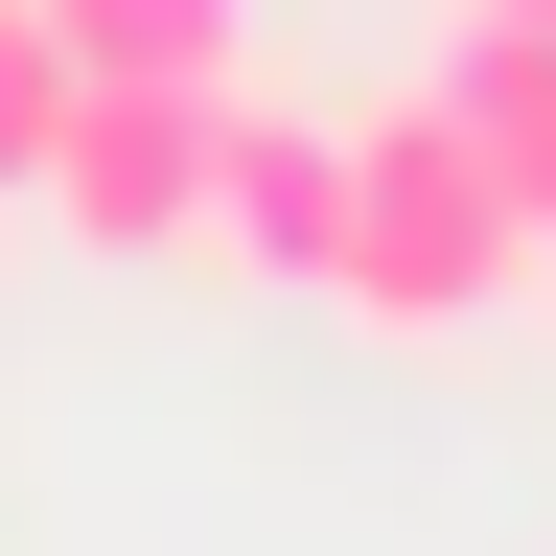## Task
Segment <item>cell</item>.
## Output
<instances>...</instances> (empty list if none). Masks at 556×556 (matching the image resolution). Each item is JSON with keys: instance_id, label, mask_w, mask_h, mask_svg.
<instances>
[{"instance_id": "6da1fadb", "label": "cell", "mask_w": 556, "mask_h": 556, "mask_svg": "<svg viewBox=\"0 0 556 556\" xmlns=\"http://www.w3.org/2000/svg\"><path fill=\"white\" fill-rule=\"evenodd\" d=\"M325 302H348V325H394V348H464L486 302H533V208L464 163V116H441V93L348 116V255H325Z\"/></svg>"}, {"instance_id": "7a4b0ae2", "label": "cell", "mask_w": 556, "mask_h": 556, "mask_svg": "<svg viewBox=\"0 0 556 556\" xmlns=\"http://www.w3.org/2000/svg\"><path fill=\"white\" fill-rule=\"evenodd\" d=\"M208 139H232V93H70L47 232L70 255H208Z\"/></svg>"}, {"instance_id": "3957f363", "label": "cell", "mask_w": 556, "mask_h": 556, "mask_svg": "<svg viewBox=\"0 0 556 556\" xmlns=\"http://www.w3.org/2000/svg\"><path fill=\"white\" fill-rule=\"evenodd\" d=\"M208 255L325 278V255H348V116H302V93H232V139H208Z\"/></svg>"}, {"instance_id": "277c9868", "label": "cell", "mask_w": 556, "mask_h": 556, "mask_svg": "<svg viewBox=\"0 0 556 556\" xmlns=\"http://www.w3.org/2000/svg\"><path fill=\"white\" fill-rule=\"evenodd\" d=\"M70 93H255V0H24Z\"/></svg>"}, {"instance_id": "5b68a950", "label": "cell", "mask_w": 556, "mask_h": 556, "mask_svg": "<svg viewBox=\"0 0 556 556\" xmlns=\"http://www.w3.org/2000/svg\"><path fill=\"white\" fill-rule=\"evenodd\" d=\"M417 93L464 116V163L510 186V208H556V24H441V70Z\"/></svg>"}, {"instance_id": "8992f818", "label": "cell", "mask_w": 556, "mask_h": 556, "mask_svg": "<svg viewBox=\"0 0 556 556\" xmlns=\"http://www.w3.org/2000/svg\"><path fill=\"white\" fill-rule=\"evenodd\" d=\"M47 139H70V47L0 0V208H47Z\"/></svg>"}, {"instance_id": "52a82bcc", "label": "cell", "mask_w": 556, "mask_h": 556, "mask_svg": "<svg viewBox=\"0 0 556 556\" xmlns=\"http://www.w3.org/2000/svg\"><path fill=\"white\" fill-rule=\"evenodd\" d=\"M441 24H556V0H441Z\"/></svg>"}, {"instance_id": "ba28073f", "label": "cell", "mask_w": 556, "mask_h": 556, "mask_svg": "<svg viewBox=\"0 0 556 556\" xmlns=\"http://www.w3.org/2000/svg\"><path fill=\"white\" fill-rule=\"evenodd\" d=\"M533 302H556V208H533Z\"/></svg>"}]
</instances>
